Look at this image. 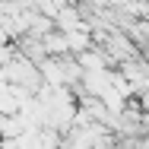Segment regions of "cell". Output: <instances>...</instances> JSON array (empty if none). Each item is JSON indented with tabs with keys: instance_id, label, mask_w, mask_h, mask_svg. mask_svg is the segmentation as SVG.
I'll return each instance as SVG.
<instances>
[{
	"instance_id": "obj_4",
	"label": "cell",
	"mask_w": 149,
	"mask_h": 149,
	"mask_svg": "<svg viewBox=\"0 0 149 149\" xmlns=\"http://www.w3.org/2000/svg\"><path fill=\"white\" fill-rule=\"evenodd\" d=\"M146 57H149V48H146Z\"/></svg>"
},
{
	"instance_id": "obj_1",
	"label": "cell",
	"mask_w": 149,
	"mask_h": 149,
	"mask_svg": "<svg viewBox=\"0 0 149 149\" xmlns=\"http://www.w3.org/2000/svg\"><path fill=\"white\" fill-rule=\"evenodd\" d=\"M67 41H70V51H73V54L89 51V48H92V32H89V26H86V29H73V32H67Z\"/></svg>"
},
{
	"instance_id": "obj_3",
	"label": "cell",
	"mask_w": 149,
	"mask_h": 149,
	"mask_svg": "<svg viewBox=\"0 0 149 149\" xmlns=\"http://www.w3.org/2000/svg\"><path fill=\"white\" fill-rule=\"evenodd\" d=\"M76 60L83 63V70H105V63H108V54H102V51H83V54H76Z\"/></svg>"
},
{
	"instance_id": "obj_2",
	"label": "cell",
	"mask_w": 149,
	"mask_h": 149,
	"mask_svg": "<svg viewBox=\"0 0 149 149\" xmlns=\"http://www.w3.org/2000/svg\"><path fill=\"white\" fill-rule=\"evenodd\" d=\"M57 29H63V32H73V29H86V22L79 19V13L73 10V6H63L57 13Z\"/></svg>"
}]
</instances>
